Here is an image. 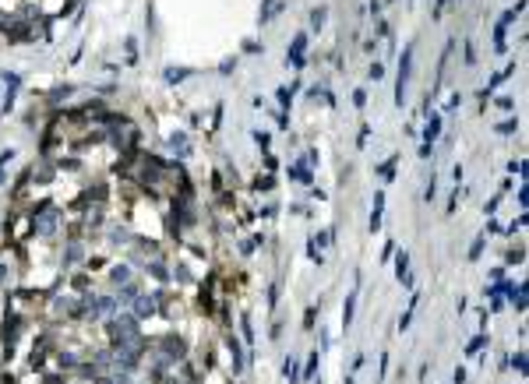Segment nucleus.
<instances>
[{"label":"nucleus","instance_id":"obj_4","mask_svg":"<svg viewBox=\"0 0 529 384\" xmlns=\"http://www.w3.org/2000/svg\"><path fill=\"white\" fill-rule=\"evenodd\" d=\"M275 11H279V0H268V7L261 11V21H268V18H272Z\"/></svg>","mask_w":529,"mask_h":384},{"label":"nucleus","instance_id":"obj_1","mask_svg":"<svg viewBox=\"0 0 529 384\" xmlns=\"http://www.w3.org/2000/svg\"><path fill=\"white\" fill-rule=\"evenodd\" d=\"M113 342L116 345H138V321L134 317L113 321Z\"/></svg>","mask_w":529,"mask_h":384},{"label":"nucleus","instance_id":"obj_2","mask_svg":"<svg viewBox=\"0 0 529 384\" xmlns=\"http://www.w3.org/2000/svg\"><path fill=\"white\" fill-rule=\"evenodd\" d=\"M152 310H155V300H138V310H134V314L145 317V314H152Z\"/></svg>","mask_w":529,"mask_h":384},{"label":"nucleus","instance_id":"obj_3","mask_svg":"<svg viewBox=\"0 0 529 384\" xmlns=\"http://www.w3.org/2000/svg\"><path fill=\"white\" fill-rule=\"evenodd\" d=\"M166 353H184V338H166Z\"/></svg>","mask_w":529,"mask_h":384}]
</instances>
